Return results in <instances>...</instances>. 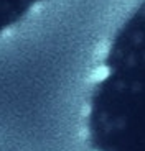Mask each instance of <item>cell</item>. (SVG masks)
Instances as JSON below:
<instances>
[{
    "label": "cell",
    "instance_id": "1",
    "mask_svg": "<svg viewBox=\"0 0 145 151\" xmlns=\"http://www.w3.org/2000/svg\"><path fill=\"white\" fill-rule=\"evenodd\" d=\"M43 0H0V35L22 22Z\"/></svg>",
    "mask_w": 145,
    "mask_h": 151
}]
</instances>
